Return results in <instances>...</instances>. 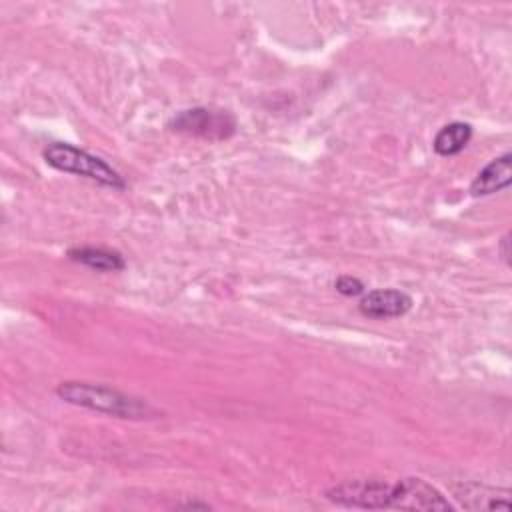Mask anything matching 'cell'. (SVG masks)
Returning a JSON list of instances; mask_svg holds the SVG:
<instances>
[{
  "label": "cell",
  "instance_id": "6da1fadb",
  "mask_svg": "<svg viewBox=\"0 0 512 512\" xmlns=\"http://www.w3.org/2000/svg\"><path fill=\"white\" fill-rule=\"evenodd\" d=\"M56 396L72 406L124 420H148L158 416V410L148 400L106 384L66 380L56 386Z\"/></svg>",
  "mask_w": 512,
  "mask_h": 512
},
{
  "label": "cell",
  "instance_id": "7a4b0ae2",
  "mask_svg": "<svg viewBox=\"0 0 512 512\" xmlns=\"http://www.w3.org/2000/svg\"><path fill=\"white\" fill-rule=\"evenodd\" d=\"M42 158L54 170L88 178V180H92L100 186L112 188V190L126 188L124 176L112 164H108L104 158H100L84 148H78L74 144L50 142L42 150Z\"/></svg>",
  "mask_w": 512,
  "mask_h": 512
},
{
  "label": "cell",
  "instance_id": "3957f363",
  "mask_svg": "<svg viewBox=\"0 0 512 512\" xmlns=\"http://www.w3.org/2000/svg\"><path fill=\"white\" fill-rule=\"evenodd\" d=\"M168 130L208 142H220L236 134L238 122L230 110L214 106H194L174 114L168 120Z\"/></svg>",
  "mask_w": 512,
  "mask_h": 512
},
{
  "label": "cell",
  "instance_id": "277c9868",
  "mask_svg": "<svg viewBox=\"0 0 512 512\" xmlns=\"http://www.w3.org/2000/svg\"><path fill=\"white\" fill-rule=\"evenodd\" d=\"M326 500L344 508H362V510H384L396 508V484L362 478V480H344L324 490Z\"/></svg>",
  "mask_w": 512,
  "mask_h": 512
},
{
  "label": "cell",
  "instance_id": "5b68a950",
  "mask_svg": "<svg viewBox=\"0 0 512 512\" xmlns=\"http://www.w3.org/2000/svg\"><path fill=\"white\" fill-rule=\"evenodd\" d=\"M412 296L398 288H374L360 296L358 310L374 320L400 318L410 312Z\"/></svg>",
  "mask_w": 512,
  "mask_h": 512
},
{
  "label": "cell",
  "instance_id": "8992f818",
  "mask_svg": "<svg viewBox=\"0 0 512 512\" xmlns=\"http://www.w3.org/2000/svg\"><path fill=\"white\" fill-rule=\"evenodd\" d=\"M452 498L466 510H508L510 490L480 482H462L452 486Z\"/></svg>",
  "mask_w": 512,
  "mask_h": 512
},
{
  "label": "cell",
  "instance_id": "52a82bcc",
  "mask_svg": "<svg viewBox=\"0 0 512 512\" xmlns=\"http://www.w3.org/2000/svg\"><path fill=\"white\" fill-rule=\"evenodd\" d=\"M512 182V154L504 152L502 156L490 160L470 182V194L472 196H490L504 188H508Z\"/></svg>",
  "mask_w": 512,
  "mask_h": 512
},
{
  "label": "cell",
  "instance_id": "ba28073f",
  "mask_svg": "<svg viewBox=\"0 0 512 512\" xmlns=\"http://www.w3.org/2000/svg\"><path fill=\"white\" fill-rule=\"evenodd\" d=\"M68 258L76 264L88 266L98 272H120L126 266V260L120 252L102 248V246H76L68 250Z\"/></svg>",
  "mask_w": 512,
  "mask_h": 512
},
{
  "label": "cell",
  "instance_id": "9c48e42d",
  "mask_svg": "<svg viewBox=\"0 0 512 512\" xmlns=\"http://www.w3.org/2000/svg\"><path fill=\"white\" fill-rule=\"evenodd\" d=\"M472 140V126L468 122H450V124H444L434 140H432V148L438 156H456L460 154L468 142Z\"/></svg>",
  "mask_w": 512,
  "mask_h": 512
},
{
  "label": "cell",
  "instance_id": "30bf717a",
  "mask_svg": "<svg viewBox=\"0 0 512 512\" xmlns=\"http://www.w3.org/2000/svg\"><path fill=\"white\" fill-rule=\"evenodd\" d=\"M334 288L338 294L342 296H348V298H356V296H362L366 292V286L360 278L352 276V274H342L336 278L334 282Z\"/></svg>",
  "mask_w": 512,
  "mask_h": 512
},
{
  "label": "cell",
  "instance_id": "8fae6325",
  "mask_svg": "<svg viewBox=\"0 0 512 512\" xmlns=\"http://www.w3.org/2000/svg\"><path fill=\"white\" fill-rule=\"evenodd\" d=\"M510 236L508 234H504L502 236V240H500V252H502V258H504V262L508 264V260H510V250H508V244H510V240H508Z\"/></svg>",
  "mask_w": 512,
  "mask_h": 512
}]
</instances>
